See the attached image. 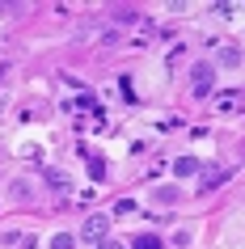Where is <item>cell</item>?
<instances>
[{
    "mask_svg": "<svg viewBox=\"0 0 245 249\" xmlns=\"http://www.w3.org/2000/svg\"><path fill=\"white\" fill-rule=\"evenodd\" d=\"M156 203H165V207H169V203H178V198H182V190H178V186H156Z\"/></svg>",
    "mask_w": 245,
    "mask_h": 249,
    "instance_id": "cell-3",
    "label": "cell"
},
{
    "mask_svg": "<svg viewBox=\"0 0 245 249\" xmlns=\"http://www.w3.org/2000/svg\"><path fill=\"white\" fill-rule=\"evenodd\" d=\"M211 85H216V68L199 64V68H194V93H211Z\"/></svg>",
    "mask_w": 245,
    "mask_h": 249,
    "instance_id": "cell-2",
    "label": "cell"
},
{
    "mask_svg": "<svg viewBox=\"0 0 245 249\" xmlns=\"http://www.w3.org/2000/svg\"><path fill=\"white\" fill-rule=\"evenodd\" d=\"M173 173H178V178H190V173H199V160H194V157H182L178 165H173Z\"/></svg>",
    "mask_w": 245,
    "mask_h": 249,
    "instance_id": "cell-5",
    "label": "cell"
},
{
    "mask_svg": "<svg viewBox=\"0 0 245 249\" xmlns=\"http://www.w3.org/2000/svg\"><path fill=\"white\" fill-rule=\"evenodd\" d=\"M97 249H123V245H118V241H102Z\"/></svg>",
    "mask_w": 245,
    "mask_h": 249,
    "instance_id": "cell-8",
    "label": "cell"
},
{
    "mask_svg": "<svg viewBox=\"0 0 245 249\" xmlns=\"http://www.w3.org/2000/svg\"><path fill=\"white\" fill-rule=\"evenodd\" d=\"M106 232H110V215H102V211L85 215V224H80V236H89V241H97V245H102Z\"/></svg>",
    "mask_w": 245,
    "mask_h": 249,
    "instance_id": "cell-1",
    "label": "cell"
},
{
    "mask_svg": "<svg viewBox=\"0 0 245 249\" xmlns=\"http://www.w3.org/2000/svg\"><path fill=\"white\" fill-rule=\"evenodd\" d=\"M72 245H76V241H72V236H68V232L51 236V249H72Z\"/></svg>",
    "mask_w": 245,
    "mask_h": 249,
    "instance_id": "cell-7",
    "label": "cell"
},
{
    "mask_svg": "<svg viewBox=\"0 0 245 249\" xmlns=\"http://www.w3.org/2000/svg\"><path fill=\"white\" fill-rule=\"evenodd\" d=\"M131 249H165V245H161V236L144 232V236H135V241H131Z\"/></svg>",
    "mask_w": 245,
    "mask_h": 249,
    "instance_id": "cell-4",
    "label": "cell"
},
{
    "mask_svg": "<svg viewBox=\"0 0 245 249\" xmlns=\"http://www.w3.org/2000/svg\"><path fill=\"white\" fill-rule=\"evenodd\" d=\"M224 178H228V169H220V165H216V169H211V173L203 178V190H211V186H220Z\"/></svg>",
    "mask_w": 245,
    "mask_h": 249,
    "instance_id": "cell-6",
    "label": "cell"
}]
</instances>
